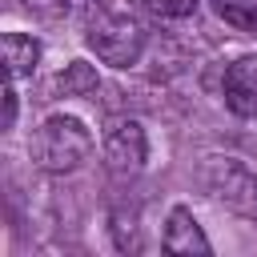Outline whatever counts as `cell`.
Segmentation results:
<instances>
[{
    "mask_svg": "<svg viewBox=\"0 0 257 257\" xmlns=\"http://www.w3.org/2000/svg\"><path fill=\"white\" fill-rule=\"evenodd\" d=\"M16 124V76H8L4 84V128Z\"/></svg>",
    "mask_w": 257,
    "mask_h": 257,
    "instance_id": "7c38bea8",
    "label": "cell"
},
{
    "mask_svg": "<svg viewBox=\"0 0 257 257\" xmlns=\"http://www.w3.org/2000/svg\"><path fill=\"white\" fill-rule=\"evenodd\" d=\"M157 16H165V20H181V16H189L193 8H197V0H145Z\"/></svg>",
    "mask_w": 257,
    "mask_h": 257,
    "instance_id": "8fae6325",
    "label": "cell"
},
{
    "mask_svg": "<svg viewBox=\"0 0 257 257\" xmlns=\"http://www.w3.org/2000/svg\"><path fill=\"white\" fill-rule=\"evenodd\" d=\"M92 0H24V8L32 12V16H40V20H72L76 12H84Z\"/></svg>",
    "mask_w": 257,
    "mask_h": 257,
    "instance_id": "30bf717a",
    "label": "cell"
},
{
    "mask_svg": "<svg viewBox=\"0 0 257 257\" xmlns=\"http://www.w3.org/2000/svg\"><path fill=\"white\" fill-rule=\"evenodd\" d=\"M28 153L32 161L44 169V173H72L88 161L92 153V133L84 128V120L76 116H48L32 141H28Z\"/></svg>",
    "mask_w": 257,
    "mask_h": 257,
    "instance_id": "7a4b0ae2",
    "label": "cell"
},
{
    "mask_svg": "<svg viewBox=\"0 0 257 257\" xmlns=\"http://www.w3.org/2000/svg\"><path fill=\"white\" fill-rule=\"evenodd\" d=\"M145 24L124 8H96L84 24V44L96 52V60L112 68H133L145 52Z\"/></svg>",
    "mask_w": 257,
    "mask_h": 257,
    "instance_id": "6da1fadb",
    "label": "cell"
},
{
    "mask_svg": "<svg viewBox=\"0 0 257 257\" xmlns=\"http://www.w3.org/2000/svg\"><path fill=\"white\" fill-rule=\"evenodd\" d=\"M201 185H205V193H209L217 205H225L229 213L257 221V173H253L245 161H237V157H205V165H201Z\"/></svg>",
    "mask_w": 257,
    "mask_h": 257,
    "instance_id": "3957f363",
    "label": "cell"
},
{
    "mask_svg": "<svg viewBox=\"0 0 257 257\" xmlns=\"http://www.w3.org/2000/svg\"><path fill=\"white\" fill-rule=\"evenodd\" d=\"M225 104L245 116V120H257V56H237L229 68H225Z\"/></svg>",
    "mask_w": 257,
    "mask_h": 257,
    "instance_id": "5b68a950",
    "label": "cell"
},
{
    "mask_svg": "<svg viewBox=\"0 0 257 257\" xmlns=\"http://www.w3.org/2000/svg\"><path fill=\"white\" fill-rule=\"evenodd\" d=\"M161 245H165L169 253H181V257H193V253H209V249H213L209 237H205V229L197 225V217H193L185 205L169 209V221H165V237H161Z\"/></svg>",
    "mask_w": 257,
    "mask_h": 257,
    "instance_id": "8992f818",
    "label": "cell"
},
{
    "mask_svg": "<svg viewBox=\"0 0 257 257\" xmlns=\"http://www.w3.org/2000/svg\"><path fill=\"white\" fill-rule=\"evenodd\" d=\"M100 153H104V169L112 177H137L149 157V141H145L141 120H112L104 128Z\"/></svg>",
    "mask_w": 257,
    "mask_h": 257,
    "instance_id": "277c9868",
    "label": "cell"
},
{
    "mask_svg": "<svg viewBox=\"0 0 257 257\" xmlns=\"http://www.w3.org/2000/svg\"><path fill=\"white\" fill-rule=\"evenodd\" d=\"M36 60H40V40L28 36V32H8L4 36V68L8 76H32L36 72Z\"/></svg>",
    "mask_w": 257,
    "mask_h": 257,
    "instance_id": "52a82bcc",
    "label": "cell"
},
{
    "mask_svg": "<svg viewBox=\"0 0 257 257\" xmlns=\"http://www.w3.org/2000/svg\"><path fill=\"white\" fill-rule=\"evenodd\" d=\"M217 16L237 32H257V0H213Z\"/></svg>",
    "mask_w": 257,
    "mask_h": 257,
    "instance_id": "ba28073f",
    "label": "cell"
},
{
    "mask_svg": "<svg viewBox=\"0 0 257 257\" xmlns=\"http://www.w3.org/2000/svg\"><path fill=\"white\" fill-rule=\"evenodd\" d=\"M56 88H60L64 96H92V92H96V72L76 60V64H68V68L56 76Z\"/></svg>",
    "mask_w": 257,
    "mask_h": 257,
    "instance_id": "9c48e42d",
    "label": "cell"
}]
</instances>
